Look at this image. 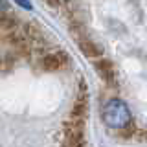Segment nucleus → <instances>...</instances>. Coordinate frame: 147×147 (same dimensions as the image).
Segmentation results:
<instances>
[{
    "instance_id": "obj_1",
    "label": "nucleus",
    "mask_w": 147,
    "mask_h": 147,
    "mask_svg": "<svg viewBox=\"0 0 147 147\" xmlns=\"http://www.w3.org/2000/svg\"><path fill=\"white\" fill-rule=\"evenodd\" d=\"M103 119L112 129H125L131 123V110L125 105V101L118 98L109 99L103 109Z\"/></svg>"
},
{
    "instance_id": "obj_2",
    "label": "nucleus",
    "mask_w": 147,
    "mask_h": 147,
    "mask_svg": "<svg viewBox=\"0 0 147 147\" xmlns=\"http://www.w3.org/2000/svg\"><path fill=\"white\" fill-rule=\"evenodd\" d=\"M15 2H17L20 7H24V9H31V4H30V0H15Z\"/></svg>"
},
{
    "instance_id": "obj_3",
    "label": "nucleus",
    "mask_w": 147,
    "mask_h": 147,
    "mask_svg": "<svg viewBox=\"0 0 147 147\" xmlns=\"http://www.w3.org/2000/svg\"><path fill=\"white\" fill-rule=\"evenodd\" d=\"M4 7H6V0H0V13L4 11Z\"/></svg>"
}]
</instances>
